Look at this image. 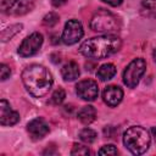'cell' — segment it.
Masks as SVG:
<instances>
[{
	"mask_svg": "<svg viewBox=\"0 0 156 156\" xmlns=\"http://www.w3.org/2000/svg\"><path fill=\"white\" fill-rule=\"evenodd\" d=\"M22 82L26 90L32 96L43 98L51 89L54 79L46 67L34 63L23 69Z\"/></svg>",
	"mask_w": 156,
	"mask_h": 156,
	"instance_id": "obj_1",
	"label": "cell"
},
{
	"mask_svg": "<svg viewBox=\"0 0 156 156\" xmlns=\"http://www.w3.org/2000/svg\"><path fill=\"white\" fill-rule=\"evenodd\" d=\"M121 46H122V40L117 35L105 34L85 40L80 45L79 51L85 57L100 60L113 55L121 49Z\"/></svg>",
	"mask_w": 156,
	"mask_h": 156,
	"instance_id": "obj_2",
	"label": "cell"
},
{
	"mask_svg": "<svg viewBox=\"0 0 156 156\" xmlns=\"http://www.w3.org/2000/svg\"><path fill=\"white\" fill-rule=\"evenodd\" d=\"M151 143L150 133L146 128L141 126H133L128 128L123 134V144L124 146L134 155L144 154Z\"/></svg>",
	"mask_w": 156,
	"mask_h": 156,
	"instance_id": "obj_3",
	"label": "cell"
},
{
	"mask_svg": "<svg viewBox=\"0 0 156 156\" xmlns=\"http://www.w3.org/2000/svg\"><path fill=\"white\" fill-rule=\"evenodd\" d=\"M90 28L98 33L112 34L119 30V20L112 12L100 9L91 17Z\"/></svg>",
	"mask_w": 156,
	"mask_h": 156,
	"instance_id": "obj_4",
	"label": "cell"
},
{
	"mask_svg": "<svg viewBox=\"0 0 156 156\" xmlns=\"http://www.w3.org/2000/svg\"><path fill=\"white\" fill-rule=\"evenodd\" d=\"M146 69V61L141 57L134 58L129 62V65L126 67L123 72V82L128 88H135L145 73Z\"/></svg>",
	"mask_w": 156,
	"mask_h": 156,
	"instance_id": "obj_5",
	"label": "cell"
},
{
	"mask_svg": "<svg viewBox=\"0 0 156 156\" xmlns=\"http://www.w3.org/2000/svg\"><path fill=\"white\" fill-rule=\"evenodd\" d=\"M83 34H84V30H83L82 23L77 20H69L65 24L61 39L66 45H73L82 39Z\"/></svg>",
	"mask_w": 156,
	"mask_h": 156,
	"instance_id": "obj_6",
	"label": "cell"
},
{
	"mask_svg": "<svg viewBox=\"0 0 156 156\" xmlns=\"http://www.w3.org/2000/svg\"><path fill=\"white\" fill-rule=\"evenodd\" d=\"M34 0H2V11L12 16H22L32 11Z\"/></svg>",
	"mask_w": 156,
	"mask_h": 156,
	"instance_id": "obj_7",
	"label": "cell"
},
{
	"mask_svg": "<svg viewBox=\"0 0 156 156\" xmlns=\"http://www.w3.org/2000/svg\"><path fill=\"white\" fill-rule=\"evenodd\" d=\"M41 44H43V35L39 32H34L21 43L18 48V54L22 57L33 56L39 51Z\"/></svg>",
	"mask_w": 156,
	"mask_h": 156,
	"instance_id": "obj_8",
	"label": "cell"
},
{
	"mask_svg": "<svg viewBox=\"0 0 156 156\" xmlns=\"http://www.w3.org/2000/svg\"><path fill=\"white\" fill-rule=\"evenodd\" d=\"M77 95L85 101H94L99 95L98 83L93 79H84L76 85Z\"/></svg>",
	"mask_w": 156,
	"mask_h": 156,
	"instance_id": "obj_9",
	"label": "cell"
},
{
	"mask_svg": "<svg viewBox=\"0 0 156 156\" xmlns=\"http://www.w3.org/2000/svg\"><path fill=\"white\" fill-rule=\"evenodd\" d=\"M20 121V115L17 111L12 110L6 100L0 101V123L2 126H13Z\"/></svg>",
	"mask_w": 156,
	"mask_h": 156,
	"instance_id": "obj_10",
	"label": "cell"
},
{
	"mask_svg": "<svg viewBox=\"0 0 156 156\" xmlns=\"http://www.w3.org/2000/svg\"><path fill=\"white\" fill-rule=\"evenodd\" d=\"M27 130L33 139H41L49 133V126L45 122V119L38 117L32 119L27 124Z\"/></svg>",
	"mask_w": 156,
	"mask_h": 156,
	"instance_id": "obj_11",
	"label": "cell"
},
{
	"mask_svg": "<svg viewBox=\"0 0 156 156\" xmlns=\"http://www.w3.org/2000/svg\"><path fill=\"white\" fill-rule=\"evenodd\" d=\"M102 99L108 106H117L123 99V90L117 85H108L102 91Z\"/></svg>",
	"mask_w": 156,
	"mask_h": 156,
	"instance_id": "obj_12",
	"label": "cell"
},
{
	"mask_svg": "<svg viewBox=\"0 0 156 156\" xmlns=\"http://www.w3.org/2000/svg\"><path fill=\"white\" fill-rule=\"evenodd\" d=\"M79 66L78 63H76L74 61H71L66 65H63V67L61 68V74H62V78L66 80V82H72L74 79H77L79 77Z\"/></svg>",
	"mask_w": 156,
	"mask_h": 156,
	"instance_id": "obj_13",
	"label": "cell"
},
{
	"mask_svg": "<svg viewBox=\"0 0 156 156\" xmlns=\"http://www.w3.org/2000/svg\"><path fill=\"white\" fill-rule=\"evenodd\" d=\"M95 118H96V110L90 105L82 107L78 112V119L83 124H90L91 122L95 121Z\"/></svg>",
	"mask_w": 156,
	"mask_h": 156,
	"instance_id": "obj_14",
	"label": "cell"
},
{
	"mask_svg": "<svg viewBox=\"0 0 156 156\" xmlns=\"http://www.w3.org/2000/svg\"><path fill=\"white\" fill-rule=\"evenodd\" d=\"M115 74H116V67L113 63H105V65L100 66V68L96 72L98 78L102 82L110 80Z\"/></svg>",
	"mask_w": 156,
	"mask_h": 156,
	"instance_id": "obj_15",
	"label": "cell"
},
{
	"mask_svg": "<svg viewBox=\"0 0 156 156\" xmlns=\"http://www.w3.org/2000/svg\"><path fill=\"white\" fill-rule=\"evenodd\" d=\"M96 132L95 130H93V129H90V128H84V129H82L80 130V133H79V139L82 140V141H84L85 144H91V143H94L95 141V139H96Z\"/></svg>",
	"mask_w": 156,
	"mask_h": 156,
	"instance_id": "obj_16",
	"label": "cell"
},
{
	"mask_svg": "<svg viewBox=\"0 0 156 156\" xmlns=\"http://www.w3.org/2000/svg\"><path fill=\"white\" fill-rule=\"evenodd\" d=\"M22 27H23V26H22L21 23H20V24L17 23V24H13V26L6 28V29L1 33V40H2V41H7V40L11 39L15 34H17V33L22 29Z\"/></svg>",
	"mask_w": 156,
	"mask_h": 156,
	"instance_id": "obj_17",
	"label": "cell"
},
{
	"mask_svg": "<svg viewBox=\"0 0 156 156\" xmlns=\"http://www.w3.org/2000/svg\"><path fill=\"white\" fill-rule=\"evenodd\" d=\"M143 10L146 15L151 17H156V0H143Z\"/></svg>",
	"mask_w": 156,
	"mask_h": 156,
	"instance_id": "obj_18",
	"label": "cell"
},
{
	"mask_svg": "<svg viewBox=\"0 0 156 156\" xmlns=\"http://www.w3.org/2000/svg\"><path fill=\"white\" fill-rule=\"evenodd\" d=\"M65 98H66L65 90H63L62 88H58V89H56V90L52 93L51 99H50V102H51L52 105H60V104H62V101L65 100Z\"/></svg>",
	"mask_w": 156,
	"mask_h": 156,
	"instance_id": "obj_19",
	"label": "cell"
},
{
	"mask_svg": "<svg viewBox=\"0 0 156 156\" xmlns=\"http://www.w3.org/2000/svg\"><path fill=\"white\" fill-rule=\"evenodd\" d=\"M57 22H58V15L55 12H49L43 18V23L48 27H54Z\"/></svg>",
	"mask_w": 156,
	"mask_h": 156,
	"instance_id": "obj_20",
	"label": "cell"
},
{
	"mask_svg": "<svg viewBox=\"0 0 156 156\" xmlns=\"http://www.w3.org/2000/svg\"><path fill=\"white\" fill-rule=\"evenodd\" d=\"M90 150L88 149V146L82 145V144H74L73 149L71 150V155H78V156H85L89 155Z\"/></svg>",
	"mask_w": 156,
	"mask_h": 156,
	"instance_id": "obj_21",
	"label": "cell"
},
{
	"mask_svg": "<svg viewBox=\"0 0 156 156\" xmlns=\"http://www.w3.org/2000/svg\"><path fill=\"white\" fill-rule=\"evenodd\" d=\"M118 151L116 149L115 145L110 144V145H104L100 150H99V155H117Z\"/></svg>",
	"mask_w": 156,
	"mask_h": 156,
	"instance_id": "obj_22",
	"label": "cell"
},
{
	"mask_svg": "<svg viewBox=\"0 0 156 156\" xmlns=\"http://www.w3.org/2000/svg\"><path fill=\"white\" fill-rule=\"evenodd\" d=\"M10 76H11L10 67L5 63H1V66H0V78H1V80H6Z\"/></svg>",
	"mask_w": 156,
	"mask_h": 156,
	"instance_id": "obj_23",
	"label": "cell"
},
{
	"mask_svg": "<svg viewBox=\"0 0 156 156\" xmlns=\"http://www.w3.org/2000/svg\"><path fill=\"white\" fill-rule=\"evenodd\" d=\"M102 1L106 2V4H108V5H111V6H118V5L122 4L123 0H102Z\"/></svg>",
	"mask_w": 156,
	"mask_h": 156,
	"instance_id": "obj_24",
	"label": "cell"
},
{
	"mask_svg": "<svg viewBox=\"0 0 156 156\" xmlns=\"http://www.w3.org/2000/svg\"><path fill=\"white\" fill-rule=\"evenodd\" d=\"M67 2V0H51V4L55 6V7H60L62 5H65Z\"/></svg>",
	"mask_w": 156,
	"mask_h": 156,
	"instance_id": "obj_25",
	"label": "cell"
},
{
	"mask_svg": "<svg viewBox=\"0 0 156 156\" xmlns=\"http://www.w3.org/2000/svg\"><path fill=\"white\" fill-rule=\"evenodd\" d=\"M152 57H154V61L156 62V49L154 50V52H152Z\"/></svg>",
	"mask_w": 156,
	"mask_h": 156,
	"instance_id": "obj_26",
	"label": "cell"
},
{
	"mask_svg": "<svg viewBox=\"0 0 156 156\" xmlns=\"http://www.w3.org/2000/svg\"><path fill=\"white\" fill-rule=\"evenodd\" d=\"M152 134H154V136H155V139H156V127L152 128Z\"/></svg>",
	"mask_w": 156,
	"mask_h": 156,
	"instance_id": "obj_27",
	"label": "cell"
}]
</instances>
